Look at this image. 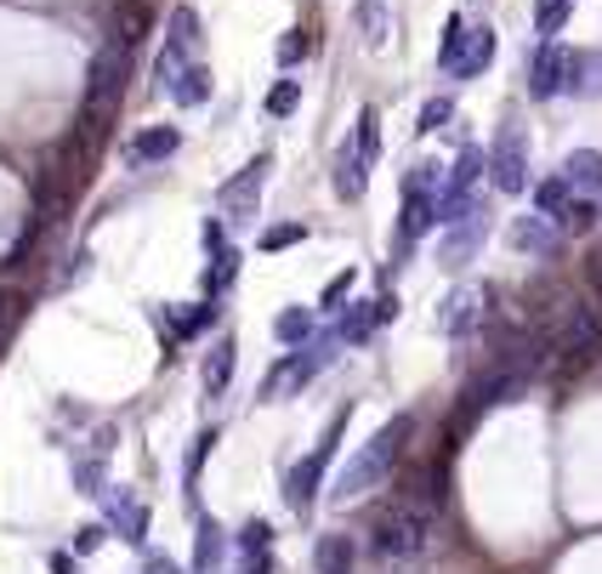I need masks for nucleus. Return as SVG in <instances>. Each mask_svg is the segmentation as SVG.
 Segmentation results:
<instances>
[{
  "mask_svg": "<svg viewBox=\"0 0 602 574\" xmlns=\"http://www.w3.org/2000/svg\"><path fill=\"white\" fill-rule=\"evenodd\" d=\"M483 239H489V211L478 205L472 216L449 222V233L438 239V268H466V262L483 251Z\"/></svg>",
  "mask_w": 602,
  "mask_h": 574,
  "instance_id": "nucleus-6",
  "label": "nucleus"
},
{
  "mask_svg": "<svg viewBox=\"0 0 602 574\" xmlns=\"http://www.w3.org/2000/svg\"><path fill=\"white\" fill-rule=\"evenodd\" d=\"M359 154H364V160L381 154V114H375V109L359 114Z\"/></svg>",
  "mask_w": 602,
  "mask_h": 574,
  "instance_id": "nucleus-29",
  "label": "nucleus"
},
{
  "mask_svg": "<svg viewBox=\"0 0 602 574\" xmlns=\"http://www.w3.org/2000/svg\"><path fill=\"white\" fill-rule=\"evenodd\" d=\"M410 415H392L381 433L347 461L341 472H335V506H347V501H359V495H370V490H381L387 477H392V466H398V455H404V439H410Z\"/></svg>",
  "mask_w": 602,
  "mask_h": 574,
  "instance_id": "nucleus-1",
  "label": "nucleus"
},
{
  "mask_svg": "<svg viewBox=\"0 0 602 574\" xmlns=\"http://www.w3.org/2000/svg\"><path fill=\"white\" fill-rule=\"evenodd\" d=\"M563 91H574V98H602V52H569Z\"/></svg>",
  "mask_w": 602,
  "mask_h": 574,
  "instance_id": "nucleus-12",
  "label": "nucleus"
},
{
  "mask_svg": "<svg viewBox=\"0 0 602 574\" xmlns=\"http://www.w3.org/2000/svg\"><path fill=\"white\" fill-rule=\"evenodd\" d=\"M432 530H438V517L415 501H398L392 512H381L375 523V552L392 557V563H415L427 546H432Z\"/></svg>",
  "mask_w": 602,
  "mask_h": 574,
  "instance_id": "nucleus-2",
  "label": "nucleus"
},
{
  "mask_svg": "<svg viewBox=\"0 0 602 574\" xmlns=\"http://www.w3.org/2000/svg\"><path fill=\"white\" fill-rule=\"evenodd\" d=\"M563 182L580 188V194H596V188H602V149H574L563 160Z\"/></svg>",
  "mask_w": 602,
  "mask_h": 574,
  "instance_id": "nucleus-16",
  "label": "nucleus"
},
{
  "mask_svg": "<svg viewBox=\"0 0 602 574\" xmlns=\"http://www.w3.org/2000/svg\"><path fill=\"white\" fill-rule=\"evenodd\" d=\"M364 188H370V160L359 149H341L335 154V194L341 200H364Z\"/></svg>",
  "mask_w": 602,
  "mask_h": 574,
  "instance_id": "nucleus-13",
  "label": "nucleus"
},
{
  "mask_svg": "<svg viewBox=\"0 0 602 574\" xmlns=\"http://www.w3.org/2000/svg\"><path fill=\"white\" fill-rule=\"evenodd\" d=\"M494 29L489 23H466V34H461V52H455V63H449V74H461V80H472V74H483L489 63H494Z\"/></svg>",
  "mask_w": 602,
  "mask_h": 574,
  "instance_id": "nucleus-10",
  "label": "nucleus"
},
{
  "mask_svg": "<svg viewBox=\"0 0 602 574\" xmlns=\"http://www.w3.org/2000/svg\"><path fill=\"white\" fill-rule=\"evenodd\" d=\"M295 58H308V34H301V29H290V34H284V40H279V63H284V69H290V63H295Z\"/></svg>",
  "mask_w": 602,
  "mask_h": 574,
  "instance_id": "nucleus-35",
  "label": "nucleus"
},
{
  "mask_svg": "<svg viewBox=\"0 0 602 574\" xmlns=\"http://www.w3.org/2000/svg\"><path fill=\"white\" fill-rule=\"evenodd\" d=\"M268 535H273V530H268V523H262V517H250V523H244V530H239V541H244V552H268Z\"/></svg>",
  "mask_w": 602,
  "mask_h": 574,
  "instance_id": "nucleus-34",
  "label": "nucleus"
},
{
  "mask_svg": "<svg viewBox=\"0 0 602 574\" xmlns=\"http://www.w3.org/2000/svg\"><path fill=\"white\" fill-rule=\"evenodd\" d=\"M591 228H596V205L591 200H569L558 211V233H591Z\"/></svg>",
  "mask_w": 602,
  "mask_h": 574,
  "instance_id": "nucleus-24",
  "label": "nucleus"
},
{
  "mask_svg": "<svg viewBox=\"0 0 602 574\" xmlns=\"http://www.w3.org/2000/svg\"><path fill=\"white\" fill-rule=\"evenodd\" d=\"M432 222H438L432 194H427V188H410V200H404V222H398V233H404V239H421Z\"/></svg>",
  "mask_w": 602,
  "mask_h": 574,
  "instance_id": "nucleus-20",
  "label": "nucleus"
},
{
  "mask_svg": "<svg viewBox=\"0 0 602 574\" xmlns=\"http://www.w3.org/2000/svg\"><path fill=\"white\" fill-rule=\"evenodd\" d=\"M177 149H182V131H177V125H148V131L131 142V160L154 165V160H171Z\"/></svg>",
  "mask_w": 602,
  "mask_h": 574,
  "instance_id": "nucleus-15",
  "label": "nucleus"
},
{
  "mask_svg": "<svg viewBox=\"0 0 602 574\" xmlns=\"http://www.w3.org/2000/svg\"><path fill=\"white\" fill-rule=\"evenodd\" d=\"M295 239H308V228H301V222H284V228H268V233H262V245H268V251H284V245H295Z\"/></svg>",
  "mask_w": 602,
  "mask_h": 574,
  "instance_id": "nucleus-33",
  "label": "nucleus"
},
{
  "mask_svg": "<svg viewBox=\"0 0 602 574\" xmlns=\"http://www.w3.org/2000/svg\"><path fill=\"white\" fill-rule=\"evenodd\" d=\"M324 364H330V342H313V348H301L295 359H284V364L268 375V404H279V399L295 393V387H308V381H313Z\"/></svg>",
  "mask_w": 602,
  "mask_h": 574,
  "instance_id": "nucleus-8",
  "label": "nucleus"
},
{
  "mask_svg": "<svg viewBox=\"0 0 602 574\" xmlns=\"http://www.w3.org/2000/svg\"><path fill=\"white\" fill-rule=\"evenodd\" d=\"M387 34H392V18H387V7H381V0H370V7H364V40H370L375 52H381V46H387Z\"/></svg>",
  "mask_w": 602,
  "mask_h": 574,
  "instance_id": "nucleus-28",
  "label": "nucleus"
},
{
  "mask_svg": "<svg viewBox=\"0 0 602 574\" xmlns=\"http://www.w3.org/2000/svg\"><path fill=\"white\" fill-rule=\"evenodd\" d=\"M97 546H103V530H97V523H86V530L74 535V552L86 557V552H97Z\"/></svg>",
  "mask_w": 602,
  "mask_h": 574,
  "instance_id": "nucleus-39",
  "label": "nucleus"
},
{
  "mask_svg": "<svg viewBox=\"0 0 602 574\" xmlns=\"http://www.w3.org/2000/svg\"><path fill=\"white\" fill-rule=\"evenodd\" d=\"M319 574H353V541L347 535H330L319 546Z\"/></svg>",
  "mask_w": 602,
  "mask_h": 574,
  "instance_id": "nucleus-22",
  "label": "nucleus"
},
{
  "mask_svg": "<svg viewBox=\"0 0 602 574\" xmlns=\"http://www.w3.org/2000/svg\"><path fill=\"white\" fill-rule=\"evenodd\" d=\"M142 574H177V563H165V557H154V563H148Z\"/></svg>",
  "mask_w": 602,
  "mask_h": 574,
  "instance_id": "nucleus-40",
  "label": "nucleus"
},
{
  "mask_svg": "<svg viewBox=\"0 0 602 574\" xmlns=\"http://www.w3.org/2000/svg\"><path fill=\"white\" fill-rule=\"evenodd\" d=\"M211 256H217V268L205 273V284H211V291H228V284H233V273H239V251H228V245H211Z\"/></svg>",
  "mask_w": 602,
  "mask_h": 574,
  "instance_id": "nucleus-27",
  "label": "nucleus"
},
{
  "mask_svg": "<svg viewBox=\"0 0 602 574\" xmlns=\"http://www.w3.org/2000/svg\"><path fill=\"white\" fill-rule=\"evenodd\" d=\"M591 279H596V284H602V251H596V256H591Z\"/></svg>",
  "mask_w": 602,
  "mask_h": 574,
  "instance_id": "nucleus-41",
  "label": "nucleus"
},
{
  "mask_svg": "<svg viewBox=\"0 0 602 574\" xmlns=\"http://www.w3.org/2000/svg\"><path fill=\"white\" fill-rule=\"evenodd\" d=\"M233 359H239L233 336H222V342L205 353V375H199V381H205V393H211V399H222V393H228V381H233Z\"/></svg>",
  "mask_w": 602,
  "mask_h": 574,
  "instance_id": "nucleus-17",
  "label": "nucleus"
},
{
  "mask_svg": "<svg viewBox=\"0 0 602 574\" xmlns=\"http://www.w3.org/2000/svg\"><path fill=\"white\" fill-rule=\"evenodd\" d=\"M558 342L569 348V353H591V348H602V319L591 313V308H569L563 313V330H558Z\"/></svg>",
  "mask_w": 602,
  "mask_h": 574,
  "instance_id": "nucleus-11",
  "label": "nucleus"
},
{
  "mask_svg": "<svg viewBox=\"0 0 602 574\" xmlns=\"http://www.w3.org/2000/svg\"><path fill=\"white\" fill-rule=\"evenodd\" d=\"M563 80H569V52H563V46H540L534 63H529V98H540V103L558 98Z\"/></svg>",
  "mask_w": 602,
  "mask_h": 574,
  "instance_id": "nucleus-9",
  "label": "nucleus"
},
{
  "mask_svg": "<svg viewBox=\"0 0 602 574\" xmlns=\"http://www.w3.org/2000/svg\"><path fill=\"white\" fill-rule=\"evenodd\" d=\"M171 98H177L182 109H199V103L211 98V69H205V63H188V69L171 80Z\"/></svg>",
  "mask_w": 602,
  "mask_h": 574,
  "instance_id": "nucleus-19",
  "label": "nucleus"
},
{
  "mask_svg": "<svg viewBox=\"0 0 602 574\" xmlns=\"http://www.w3.org/2000/svg\"><path fill=\"white\" fill-rule=\"evenodd\" d=\"M341 426H347V415H335L330 421V433L319 439V450L301 461L295 472H290V484H284V495H290V506L301 512V506H313V495H319V477H324V466H330V455H335V439H341Z\"/></svg>",
  "mask_w": 602,
  "mask_h": 574,
  "instance_id": "nucleus-5",
  "label": "nucleus"
},
{
  "mask_svg": "<svg viewBox=\"0 0 602 574\" xmlns=\"http://www.w3.org/2000/svg\"><path fill=\"white\" fill-rule=\"evenodd\" d=\"M512 245L529 251V256H551V251H558V228H551L545 216H518L512 222Z\"/></svg>",
  "mask_w": 602,
  "mask_h": 574,
  "instance_id": "nucleus-14",
  "label": "nucleus"
},
{
  "mask_svg": "<svg viewBox=\"0 0 602 574\" xmlns=\"http://www.w3.org/2000/svg\"><path fill=\"white\" fill-rule=\"evenodd\" d=\"M534 205H540V216H558V211L569 205V182H563V177L540 182V188H534Z\"/></svg>",
  "mask_w": 602,
  "mask_h": 574,
  "instance_id": "nucleus-26",
  "label": "nucleus"
},
{
  "mask_svg": "<svg viewBox=\"0 0 602 574\" xmlns=\"http://www.w3.org/2000/svg\"><path fill=\"white\" fill-rule=\"evenodd\" d=\"M142 34V7H120V46H131Z\"/></svg>",
  "mask_w": 602,
  "mask_h": 574,
  "instance_id": "nucleus-36",
  "label": "nucleus"
},
{
  "mask_svg": "<svg viewBox=\"0 0 602 574\" xmlns=\"http://www.w3.org/2000/svg\"><path fill=\"white\" fill-rule=\"evenodd\" d=\"M268 154H257L233 182H222V194H217V205H222V216L228 222H250L257 216V205H262V182H268Z\"/></svg>",
  "mask_w": 602,
  "mask_h": 574,
  "instance_id": "nucleus-4",
  "label": "nucleus"
},
{
  "mask_svg": "<svg viewBox=\"0 0 602 574\" xmlns=\"http://www.w3.org/2000/svg\"><path fill=\"white\" fill-rule=\"evenodd\" d=\"M489 177H494V188H500V194H523V188H529V154H523V137H518L512 125L494 137Z\"/></svg>",
  "mask_w": 602,
  "mask_h": 574,
  "instance_id": "nucleus-7",
  "label": "nucleus"
},
{
  "mask_svg": "<svg viewBox=\"0 0 602 574\" xmlns=\"http://www.w3.org/2000/svg\"><path fill=\"white\" fill-rule=\"evenodd\" d=\"M449 114H455V103H449V98H432V103L421 109V125H415V131H443Z\"/></svg>",
  "mask_w": 602,
  "mask_h": 574,
  "instance_id": "nucleus-32",
  "label": "nucleus"
},
{
  "mask_svg": "<svg viewBox=\"0 0 602 574\" xmlns=\"http://www.w3.org/2000/svg\"><path fill=\"white\" fill-rule=\"evenodd\" d=\"M301 103V80H279L273 91H268V114H290Z\"/></svg>",
  "mask_w": 602,
  "mask_h": 574,
  "instance_id": "nucleus-31",
  "label": "nucleus"
},
{
  "mask_svg": "<svg viewBox=\"0 0 602 574\" xmlns=\"http://www.w3.org/2000/svg\"><path fill=\"white\" fill-rule=\"evenodd\" d=\"M273 336H279V342H308V336H313V313H308V308H284V313L273 319Z\"/></svg>",
  "mask_w": 602,
  "mask_h": 574,
  "instance_id": "nucleus-23",
  "label": "nucleus"
},
{
  "mask_svg": "<svg viewBox=\"0 0 602 574\" xmlns=\"http://www.w3.org/2000/svg\"><path fill=\"white\" fill-rule=\"evenodd\" d=\"M483 319H489V291H483V284H455V291L443 296V308H438V330L449 342L483 330Z\"/></svg>",
  "mask_w": 602,
  "mask_h": 574,
  "instance_id": "nucleus-3",
  "label": "nucleus"
},
{
  "mask_svg": "<svg viewBox=\"0 0 602 574\" xmlns=\"http://www.w3.org/2000/svg\"><path fill=\"white\" fill-rule=\"evenodd\" d=\"M222 557V530L217 523H199V541H193V574H211Z\"/></svg>",
  "mask_w": 602,
  "mask_h": 574,
  "instance_id": "nucleus-21",
  "label": "nucleus"
},
{
  "mask_svg": "<svg viewBox=\"0 0 602 574\" xmlns=\"http://www.w3.org/2000/svg\"><path fill=\"white\" fill-rule=\"evenodd\" d=\"M109 517H114V530H120L126 541H142V535H148V506H142L137 495H126V490L109 501Z\"/></svg>",
  "mask_w": 602,
  "mask_h": 574,
  "instance_id": "nucleus-18",
  "label": "nucleus"
},
{
  "mask_svg": "<svg viewBox=\"0 0 602 574\" xmlns=\"http://www.w3.org/2000/svg\"><path fill=\"white\" fill-rule=\"evenodd\" d=\"M347 291H353V268H347V273H335V279L324 284V308H330V302H341Z\"/></svg>",
  "mask_w": 602,
  "mask_h": 574,
  "instance_id": "nucleus-38",
  "label": "nucleus"
},
{
  "mask_svg": "<svg viewBox=\"0 0 602 574\" xmlns=\"http://www.w3.org/2000/svg\"><path fill=\"white\" fill-rule=\"evenodd\" d=\"M461 34H466V23L455 18V23H449V34H443V69L455 63V52H461Z\"/></svg>",
  "mask_w": 602,
  "mask_h": 574,
  "instance_id": "nucleus-37",
  "label": "nucleus"
},
{
  "mask_svg": "<svg viewBox=\"0 0 602 574\" xmlns=\"http://www.w3.org/2000/svg\"><path fill=\"white\" fill-rule=\"evenodd\" d=\"M563 18H569V0H540V7H534V29L540 34H558Z\"/></svg>",
  "mask_w": 602,
  "mask_h": 574,
  "instance_id": "nucleus-30",
  "label": "nucleus"
},
{
  "mask_svg": "<svg viewBox=\"0 0 602 574\" xmlns=\"http://www.w3.org/2000/svg\"><path fill=\"white\" fill-rule=\"evenodd\" d=\"M370 330H375V302H370V308H353V313H341L335 336H341V342H364Z\"/></svg>",
  "mask_w": 602,
  "mask_h": 574,
  "instance_id": "nucleus-25",
  "label": "nucleus"
}]
</instances>
